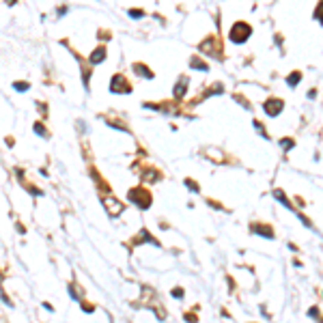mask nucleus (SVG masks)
<instances>
[{
    "instance_id": "20e7f679",
    "label": "nucleus",
    "mask_w": 323,
    "mask_h": 323,
    "mask_svg": "<svg viewBox=\"0 0 323 323\" xmlns=\"http://www.w3.org/2000/svg\"><path fill=\"white\" fill-rule=\"evenodd\" d=\"M103 56H106V50H103V48H99L97 52H93V54H91V63H101V60H103Z\"/></svg>"
},
{
    "instance_id": "423d86ee",
    "label": "nucleus",
    "mask_w": 323,
    "mask_h": 323,
    "mask_svg": "<svg viewBox=\"0 0 323 323\" xmlns=\"http://www.w3.org/2000/svg\"><path fill=\"white\" fill-rule=\"evenodd\" d=\"M300 78H302V75H300L297 71H295V73H291V78L287 80V82H289V86H295V84H297V82H300Z\"/></svg>"
},
{
    "instance_id": "1a4fd4ad",
    "label": "nucleus",
    "mask_w": 323,
    "mask_h": 323,
    "mask_svg": "<svg viewBox=\"0 0 323 323\" xmlns=\"http://www.w3.org/2000/svg\"><path fill=\"white\" fill-rule=\"evenodd\" d=\"M280 144H282V149H293V140H291V138H287V140L282 138V140H280Z\"/></svg>"
},
{
    "instance_id": "ddd939ff",
    "label": "nucleus",
    "mask_w": 323,
    "mask_h": 323,
    "mask_svg": "<svg viewBox=\"0 0 323 323\" xmlns=\"http://www.w3.org/2000/svg\"><path fill=\"white\" fill-rule=\"evenodd\" d=\"M172 295H174V297H183V291H179V289H174V291H172Z\"/></svg>"
},
{
    "instance_id": "7ed1b4c3",
    "label": "nucleus",
    "mask_w": 323,
    "mask_h": 323,
    "mask_svg": "<svg viewBox=\"0 0 323 323\" xmlns=\"http://www.w3.org/2000/svg\"><path fill=\"white\" fill-rule=\"evenodd\" d=\"M282 108H285V103H282L280 99H267V101H265V112H267V114H272V116L280 114Z\"/></svg>"
},
{
    "instance_id": "9b49d317",
    "label": "nucleus",
    "mask_w": 323,
    "mask_h": 323,
    "mask_svg": "<svg viewBox=\"0 0 323 323\" xmlns=\"http://www.w3.org/2000/svg\"><path fill=\"white\" fill-rule=\"evenodd\" d=\"M144 13L142 11H129V17H134V20H138V17H142Z\"/></svg>"
},
{
    "instance_id": "f03ea898",
    "label": "nucleus",
    "mask_w": 323,
    "mask_h": 323,
    "mask_svg": "<svg viewBox=\"0 0 323 323\" xmlns=\"http://www.w3.org/2000/svg\"><path fill=\"white\" fill-rule=\"evenodd\" d=\"M110 91H112V93H118V95H125V93L131 91V86L127 84V80H125L123 75H114L112 82H110Z\"/></svg>"
},
{
    "instance_id": "39448f33",
    "label": "nucleus",
    "mask_w": 323,
    "mask_h": 323,
    "mask_svg": "<svg viewBox=\"0 0 323 323\" xmlns=\"http://www.w3.org/2000/svg\"><path fill=\"white\" fill-rule=\"evenodd\" d=\"M183 95H185V82L183 84H177V88H174V97H177V99L183 97Z\"/></svg>"
},
{
    "instance_id": "6e6552de",
    "label": "nucleus",
    "mask_w": 323,
    "mask_h": 323,
    "mask_svg": "<svg viewBox=\"0 0 323 323\" xmlns=\"http://www.w3.org/2000/svg\"><path fill=\"white\" fill-rule=\"evenodd\" d=\"M134 69H136V71H140V73H144V78H153V73H151L149 69H144L142 65H136V67H134Z\"/></svg>"
},
{
    "instance_id": "9d476101",
    "label": "nucleus",
    "mask_w": 323,
    "mask_h": 323,
    "mask_svg": "<svg viewBox=\"0 0 323 323\" xmlns=\"http://www.w3.org/2000/svg\"><path fill=\"white\" fill-rule=\"evenodd\" d=\"M276 198H278V200H280V203H285V205H287V207H291V205H289V200H287V198H285V196H282V192H276Z\"/></svg>"
},
{
    "instance_id": "f257e3e1",
    "label": "nucleus",
    "mask_w": 323,
    "mask_h": 323,
    "mask_svg": "<svg viewBox=\"0 0 323 323\" xmlns=\"http://www.w3.org/2000/svg\"><path fill=\"white\" fill-rule=\"evenodd\" d=\"M250 35H252V28H250V26H248L246 22H237V24H233V28H231V41L244 43Z\"/></svg>"
},
{
    "instance_id": "0eeeda50",
    "label": "nucleus",
    "mask_w": 323,
    "mask_h": 323,
    "mask_svg": "<svg viewBox=\"0 0 323 323\" xmlns=\"http://www.w3.org/2000/svg\"><path fill=\"white\" fill-rule=\"evenodd\" d=\"M13 88H15V91H28L30 84L28 82H15V84H13Z\"/></svg>"
},
{
    "instance_id": "f8f14e48",
    "label": "nucleus",
    "mask_w": 323,
    "mask_h": 323,
    "mask_svg": "<svg viewBox=\"0 0 323 323\" xmlns=\"http://www.w3.org/2000/svg\"><path fill=\"white\" fill-rule=\"evenodd\" d=\"M192 67H198V69H203V71L207 69V65L205 63H198V60H192Z\"/></svg>"
}]
</instances>
